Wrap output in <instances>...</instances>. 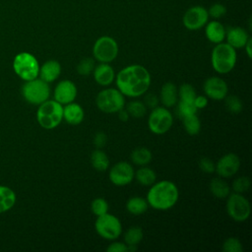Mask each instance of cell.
I'll return each mask as SVG.
<instances>
[{"label":"cell","mask_w":252,"mask_h":252,"mask_svg":"<svg viewBox=\"0 0 252 252\" xmlns=\"http://www.w3.org/2000/svg\"><path fill=\"white\" fill-rule=\"evenodd\" d=\"M117 89L124 96L139 97L145 94L151 86V74L147 68L133 64L121 69L115 76Z\"/></svg>","instance_id":"6da1fadb"},{"label":"cell","mask_w":252,"mask_h":252,"mask_svg":"<svg viewBox=\"0 0 252 252\" xmlns=\"http://www.w3.org/2000/svg\"><path fill=\"white\" fill-rule=\"evenodd\" d=\"M178 197V188L172 181L160 180L151 185L146 200L153 209L166 211L177 203Z\"/></svg>","instance_id":"7a4b0ae2"},{"label":"cell","mask_w":252,"mask_h":252,"mask_svg":"<svg viewBox=\"0 0 252 252\" xmlns=\"http://www.w3.org/2000/svg\"><path fill=\"white\" fill-rule=\"evenodd\" d=\"M236 49H234L226 42L216 44L212 50V67L217 73L220 75H224L232 71L236 64Z\"/></svg>","instance_id":"3957f363"},{"label":"cell","mask_w":252,"mask_h":252,"mask_svg":"<svg viewBox=\"0 0 252 252\" xmlns=\"http://www.w3.org/2000/svg\"><path fill=\"white\" fill-rule=\"evenodd\" d=\"M36 120L43 129L52 130L63 120V105L56 100L47 99L38 105Z\"/></svg>","instance_id":"277c9868"},{"label":"cell","mask_w":252,"mask_h":252,"mask_svg":"<svg viewBox=\"0 0 252 252\" xmlns=\"http://www.w3.org/2000/svg\"><path fill=\"white\" fill-rule=\"evenodd\" d=\"M95 104L104 113H117L125 107V96L118 89L106 88L96 94Z\"/></svg>","instance_id":"5b68a950"},{"label":"cell","mask_w":252,"mask_h":252,"mask_svg":"<svg viewBox=\"0 0 252 252\" xmlns=\"http://www.w3.org/2000/svg\"><path fill=\"white\" fill-rule=\"evenodd\" d=\"M15 73L25 82L38 77L39 64L37 59L30 52H20L13 60Z\"/></svg>","instance_id":"8992f818"},{"label":"cell","mask_w":252,"mask_h":252,"mask_svg":"<svg viewBox=\"0 0 252 252\" xmlns=\"http://www.w3.org/2000/svg\"><path fill=\"white\" fill-rule=\"evenodd\" d=\"M22 94L26 101L33 105H39L49 98L50 89L48 83L40 78L27 81L22 88Z\"/></svg>","instance_id":"52a82bcc"},{"label":"cell","mask_w":252,"mask_h":252,"mask_svg":"<svg viewBox=\"0 0 252 252\" xmlns=\"http://www.w3.org/2000/svg\"><path fill=\"white\" fill-rule=\"evenodd\" d=\"M119 47L116 40L108 35L98 37L93 46L94 59L99 63H110L118 55Z\"/></svg>","instance_id":"ba28073f"},{"label":"cell","mask_w":252,"mask_h":252,"mask_svg":"<svg viewBox=\"0 0 252 252\" xmlns=\"http://www.w3.org/2000/svg\"><path fill=\"white\" fill-rule=\"evenodd\" d=\"M94 228L96 233L106 240H115L122 233V224L119 219L108 213L96 218Z\"/></svg>","instance_id":"9c48e42d"},{"label":"cell","mask_w":252,"mask_h":252,"mask_svg":"<svg viewBox=\"0 0 252 252\" xmlns=\"http://www.w3.org/2000/svg\"><path fill=\"white\" fill-rule=\"evenodd\" d=\"M173 125V116L164 106H157L152 109L148 118V127L156 135L165 134Z\"/></svg>","instance_id":"30bf717a"},{"label":"cell","mask_w":252,"mask_h":252,"mask_svg":"<svg viewBox=\"0 0 252 252\" xmlns=\"http://www.w3.org/2000/svg\"><path fill=\"white\" fill-rule=\"evenodd\" d=\"M226 200V213L237 222L245 221L251 213V206L249 201L239 193L229 194Z\"/></svg>","instance_id":"8fae6325"},{"label":"cell","mask_w":252,"mask_h":252,"mask_svg":"<svg viewBox=\"0 0 252 252\" xmlns=\"http://www.w3.org/2000/svg\"><path fill=\"white\" fill-rule=\"evenodd\" d=\"M109 180L116 186H126L130 184L135 177V170L131 163L119 161L113 164L108 172Z\"/></svg>","instance_id":"7c38bea8"},{"label":"cell","mask_w":252,"mask_h":252,"mask_svg":"<svg viewBox=\"0 0 252 252\" xmlns=\"http://www.w3.org/2000/svg\"><path fill=\"white\" fill-rule=\"evenodd\" d=\"M209 20L208 10L202 6L190 7L183 15L182 22L189 31H197L206 26Z\"/></svg>","instance_id":"4fadbf2b"},{"label":"cell","mask_w":252,"mask_h":252,"mask_svg":"<svg viewBox=\"0 0 252 252\" xmlns=\"http://www.w3.org/2000/svg\"><path fill=\"white\" fill-rule=\"evenodd\" d=\"M240 168V159L236 154L228 153L223 155L216 163L215 171L221 178L233 176Z\"/></svg>","instance_id":"5bb4252c"},{"label":"cell","mask_w":252,"mask_h":252,"mask_svg":"<svg viewBox=\"0 0 252 252\" xmlns=\"http://www.w3.org/2000/svg\"><path fill=\"white\" fill-rule=\"evenodd\" d=\"M203 91L207 97L214 100H221L228 94V86L223 79L213 76L205 81Z\"/></svg>","instance_id":"9a60e30c"},{"label":"cell","mask_w":252,"mask_h":252,"mask_svg":"<svg viewBox=\"0 0 252 252\" xmlns=\"http://www.w3.org/2000/svg\"><path fill=\"white\" fill-rule=\"evenodd\" d=\"M77 94L78 89L74 82L70 80H62L56 85L53 92V96L54 100L62 105H65L74 101L77 97Z\"/></svg>","instance_id":"2e32d148"},{"label":"cell","mask_w":252,"mask_h":252,"mask_svg":"<svg viewBox=\"0 0 252 252\" xmlns=\"http://www.w3.org/2000/svg\"><path fill=\"white\" fill-rule=\"evenodd\" d=\"M94 81L102 87H107L115 79V72L109 63H99L93 71Z\"/></svg>","instance_id":"e0dca14e"},{"label":"cell","mask_w":252,"mask_h":252,"mask_svg":"<svg viewBox=\"0 0 252 252\" xmlns=\"http://www.w3.org/2000/svg\"><path fill=\"white\" fill-rule=\"evenodd\" d=\"M249 37L248 32L241 27H231L225 30L226 43L234 49L243 48Z\"/></svg>","instance_id":"ac0fdd59"},{"label":"cell","mask_w":252,"mask_h":252,"mask_svg":"<svg viewBox=\"0 0 252 252\" xmlns=\"http://www.w3.org/2000/svg\"><path fill=\"white\" fill-rule=\"evenodd\" d=\"M61 64L57 60H47L39 67L38 76L41 80L49 84L58 79L61 74Z\"/></svg>","instance_id":"d6986e66"},{"label":"cell","mask_w":252,"mask_h":252,"mask_svg":"<svg viewBox=\"0 0 252 252\" xmlns=\"http://www.w3.org/2000/svg\"><path fill=\"white\" fill-rule=\"evenodd\" d=\"M85 117L83 107L74 101L65 104L63 107V119L70 125H79Z\"/></svg>","instance_id":"ffe728a7"},{"label":"cell","mask_w":252,"mask_h":252,"mask_svg":"<svg viewBox=\"0 0 252 252\" xmlns=\"http://www.w3.org/2000/svg\"><path fill=\"white\" fill-rule=\"evenodd\" d=\"M178 100V91L175 84L166 82L162 85L159 93V101L166 108L176 105Z\"/></svg>","instance_id":"44dd1931"},{"label":"cell","mask_w":252,"mask_h":252,"mask_svg":"<svg viewBox=\"0 0 252 252\" xmlns=\"http://www.w3.org/2000/svg\"><path fill=\"white\" fill-rule=\"evenodd\" d=\"M205 34L206 37L209 39V41L218 44L223 41L225 38V29L222 24H220L218 21H212L208 24H206L205 29Z\"/></svg>","instance_id":"7402d4cb"},{"label":"cell","mask_w":252,"mask_h":252,"mask_svg":"<svg viewBox=\"0 0 252 252\" xmlns=\"http://www.w3.org/2000/svg\"><path fill=\"white\" fill-rule=\"evenodd\" d=\"M209 188L211 193L218 199H225L230 194V187L228 183L221 177L212 179Z\"/></svg>","instance_id":"603a6c76"},{"label":"cell","mask_w":252,"mask_h":252,"mask_svg":"<svg viewBox=\"0 0 252 252\" xmlns=\"http://www.w3.org/2000/svg\"><path fill=\"white\" fill-rule=\"evenodd\" d=\"M16 203V194L8 186L0 185V214L12 209Z\"/></svg>","instance_id":"cb8c5ba5"},{"label":"cell","mask_w":252,"mask_h":252,"mask_svg":"<svg viewBox=\"0 0 252 252\" xmlns=\"http://www.w3.org/2000/svg\"><path fill=\"white\" fill-rule=\"evenodd\" d=\"M92 166L97 171H105L109 168V158L101 149H95L91 154Z\"/></svg>","instance_id":"d4e9b609"},{"label":"cell","mask_w":252,"mask_h":252,"mask_svg":"<svg viewBox=\"0 0 252 252\" xmlns=\"http://www.w3.org/2000/svg\"><path fill=\"white\" fill-rule=\"evenodd\" d=\"M148 208H149V204L147 200L139 196H134L129 198L126 203V210L128 211L129 214L134 216H140L145 214Z\"/></svg>","instance_id":"484cf974"},{"label":"cell","mask_w":252,"mask_h":252,"mask_svg":"<svg viewBox=\"0 0 252 252\" xmlns=\"http://www.w3.org/2000/svg\"><path fill=\"white\" fill-rule=\"evenodd\" d=\"M130 158L132 162L139 166L148 165L153 159L152 152L146 147H139L131 152Z\"/></svg>","instance_id":"4316f807"},{"label":"cell","mask_w":252,"mask_h":252,"mask_svg":"<svg viewBox=\"0 0 252 252\" xmlns=\"http://www.w3.org/2000/svg\"><path fill=\"white\" fill-rule=\"evenodd\" d=\"M135 178L139 184L143 186H151L157 181V174L154 169L144 165L135 171Z\"/></svg>","instance_id":"83f0119b"},{"label":"cell","mask_w":252,"mask_h":252,"mask_svg":"<svg viewBox=\"0 0 252 252\" xmlns=\"http://www.w3.org/2000/svg\"><path fill=\"white\" fill-rule=\"evenodd\" d=\"M182 122H183L184 129L188 135L195 136L200 133L201 121L196 113L183 117Z\"/></svg>","instance_id":"f1b7e54d"},{"label":"cell","mask_w":252,"mask_h":252,"mask_svg":"<svg viewBox=\"0 0 252 252\" xmlns=\"http://www.w3.org/2000/svg\"><path fill=\"white\" fill-rule=\"evenodd\" d=\"M143 236H144V233L140 226H131L125 231L123 238H124V242L127 245L137 246L142 241Z\"/></svg>","instance_id":"f546056e"},{"label":"cell","mask_w":252,"mask_h":252,"mask_svg":"<svg viewBox=\"0 0 252 252\" xmlns=\"http://www.w3.org/2000/svg\"><path fill=\"white\" fill-rule=\"evenodd\" d=\"M125 109L129 113L130 117H133V118H136V119L144 117L146 115V112H147L146 105L144 104L143 101H140V100L129 101L127 103Z\"/></svg>","instance_id":"4dcf8cb0"},{"label":"cell","mask_w":252,"mask_h":252,"mask_svg":"<svg viewBox=\"0 0 252 252\" xmlns=\"http://www.w3.org/2000/svg\"><path fill=\"white\" fill-rule=\"evenodd\" d=\"M177 107H176V112L179 118H183L185 116L191 115V114H195L197 113V108L194 104V101H188V100H181L178 99L177 103H176Z\"/></svg>","instance_id":"1f68e13d"},{"label":"cell","mask_w":252,"mask_h":252,"mask_svg":"<svg viewBox=\"0 0 252 252\" xmlns=\"http://www.w3.org/2000/svg\"><path fill=\"white\" fill-rule=\"evenodd\" d=\"M224 105H225V108L233 114H238L243 109L242 100L234 94H229V95L227 94L224 97Z\"/></svg>","instance_id":"d6a6232c"},{"label":"cell","mask_w":252,"mask_h":252,"mask_svg":"<svg viewBox=\"0 0 252 252\" xmlns=\"http://www.w3.org/2000/svg\"><path fill=\"white\" fill-rule=\"evenodd\" d=\"M108 209H109L108 203L103 198H100V197L95 198L91 203V211L96 217H99L108 213Z\"/></svg>","instance_id":"836d02e7"},{"label":"cell","mask_w":252,"mask_h":252,"mask_svg":"<svg viewBox=\"0 0 252 252\" xmlns=\"http://www.w3.org/2000/svg\"><path fill=\"white\" fill-rule=\"evenodd\" d=\"M177 91H178V99H181V100L194 101L197 95L194 87L187 83L182 84L179 87V89H177Z\"/></svg>","instance_id":"e575fe53"},{"label":"cell","mask_w":252,"mask_h":252,"mask_svg":"<svg viewBox=\"0 0 252 252\" xmlns=\"http://www.w3.org/2000/svg\"><path fill=\"white\" fill-rule=\"evenodd\" d=\"M94 59L91 57L83 58L77 65V72L81 76H89L94 69Z\"/></svg>","instance_id":"d590c367"},{"label":"cell","mask_w":252,"mask_h":252,"mask_svg":"<svg viewBox=\"0 0 252 252\" xmlns=\"http://www.w3.org/2000/svg\"><path fill=\"white\" fill-rule=\"evenodd\" d=\"M250 186H251V181H250V178L247 176H239L236 179H234L232 182V190L235 193H239V194H242L248 191Z\"/></svg>","instance_id":"8d00e7d4"},{"label":"cell","mask_w":252,"mask_h":252,"mask_svg":"<svg viewBox=\"0 0 252 252\" xmlns=\"http://www.w3.org/2000/svg\"><path fill=\"white\" fill-rule=\"evenodd\" d=\"M223 252H242L243 246L236 237H228L224 240L221 247Z\"/></svg>","instance_id":"74e56055"},{"label":"cell","mask_w":252,"mask_h":252,"mask_svg":"<svg viewBox=\"0 0 252 252\" xmlns=\"http://www.w3.org/2000/svg\"><path fill=\"white\" fill-rule=\"evenodd\" d=\"M208 14L209 17H212L214 19H220L226 14V8L220 3H215L208 10Z\"/></svg>","instance_id":"f35d334b"},{"label":"cell","mask_w":252,"mask_h":252,"mask_svg":"<svg viewBox=\"0 0 252 252\" xmlns=\"http://www.w3.org/2000/svg\"><path fill=\"white\" fill-rule=\"evenodd\" d=\"M199 167L205 173H213L216 168V163L208 157H203L199 159Z\"/></svg>","instance_id":"ab89813d"},{"label":"cell","mask_w":252,"mask_h":252,"mask_svg":"<svg viewBox=\"0 0 252 252\" xmlns=\"http://www.w3.org/2000/svg\"><path fill=\"white\" fill-rule=\"evenodd\" d=\"M147 94V93H146ZM144 104L146 105L147 108H155L157 106H158V102H159V98L157 96L156 94L154 93H148L145 97H144Z\"/></svg>","instance_id":"60d3db41"},{"label":"cell","mask_w":252,"mask_h":252,"mask_svg":"<svg viewBox=\"0 0 252 252\" xmlns=\"http://www.w3.org/2000/svg\"><path fill=\"white\" fill-rule=\"evenodd\" d=\"M107 142V136L104 132L99 131L94 134L93 139V144L96 149H102Z\"/></svg>","instance_id":"b9f144b4"},{"label":"cell","mask_w":252,"mask_h":252,"mask_svg":"<svg viewBox=\"0 0 252 252\" xmlns=\"http://www.w3.org/2000/svg\"><path fill=\"white\" fill-rule=\"evenodd\" d=\"M106 251L107 252H125L127 251V244L125 242L114 241L107 246Z\"/></svg>","instance_id":"7bdbcfd3"},{"label":"cell","mask_w":252,"mask_h":252,"mask_svg":"<svg viewBox=\"0 0 252 252\" xmlns=\"http://www.w3.org/2000/svg\"><path fill=\"white\" fill-rule=\"evenodd\" d=\"M194 104L197 109H202L208 105V97L206 95H196Z\"/></svg>","instance_id":"ee69618b"},{"label":"cell","mask_w":252,"mask_h":252,"mask_svg":"<svg viewBox=\"0 0 252 252\" xmlns=\"http://www.w3.org/2000/svg\"><path fill=\"white\" fill-rule=\"evenodd\" d=\"M117 114H118V118H119L121 121H123V122L128 121V119H129V117H130V115H129V113L127 112V110L125 109V107L122 108L121 110H119V111L117 112Z\"/></svg>","instance_id":"f6af8a7d"},{"label":"cell","mask_w":252,"mask_h":252,"mask_svg":"<svg viewBox=\"0 0 252 252\" xmlns=\"http://www.w3.org/2000/svg\"><path fill=\"white\" fill-rule=\"evenodd\" d=\"M251 46H252V38L251 37H249V39L247 40V42L245 43V45H244V49H245V51H246V54H247V56H248V58H251L252 57V52H251Z\"/></svg>","instance_id":"bcb514c9"}]
</instances>
